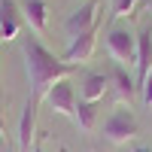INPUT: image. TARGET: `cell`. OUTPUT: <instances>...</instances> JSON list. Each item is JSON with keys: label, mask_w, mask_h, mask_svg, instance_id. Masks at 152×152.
<instances>
[{"label": "cell", "mask_w": 152, "mask_h": 152, "mask_svg": "<svg viewBox=\"0 0 152 152\" xmlns=\"http://www.w3.org/2000/svg\"><path fill=\"white\" fill-rule=\"evenodd\" d=\"M137 3L140 0H113V18H125V15H134Z\"/></svg>", "instance_id": "5bb4252c"}, {"label": "cell", "mask_w": 152, "mask_h": 152, "mask_svg": "<svg viewBox=\"0 0 152 152\" xmlns=\"http://www.w3.org/2000/svg\"><path fill=\"white\" fill-rule=\"evenodd\" d=\"M37 107H40V100L28 97V104L21 110V119H18V152H31L34 143H37Z\"/></svg>", "instance_id": "5b68a950"}, {"label": "cell", "mask_w": 152, "mask_h": 152, "mask_svg": "<svg viewBox=\"0 0 152 152\" xmlns=\"http://www.w3.org/2000/svg\"><path fill=\"white\" fill-rule=\"evenodd\" d=\"M110 82H113V88H116V100H119V104H131V100H134V94H137V79H131V73L125 70V67L113 64Z\"/></svg>", "instance_id": "30bf717a"}, {"label": "cell", "mask_w": 152, "mask_h": 152, "mask_svg": "<svg viewBox=\"0 0 152 152\" xmlns=\"http://www.w3.org/2000/svg\"><path fill=\"white\" fill-rule=\"evenodd\" d=\"M146 9H149V12H152V0H146Z\"/></svg>", "instance_id": "ffe728a7"}, {"label": "cell", "mask_w": 152, "mask_h": 152, "mask_svg": "<svg viewBox=\"0 0 152 152\" xmlns=\"http://www.w3.org/2000/svg\"><path fill=\"white\" fill-rule=\"evenodd\" d=\"M107 52L113 58V64L119 67H137V37L128 28H113L107 37Z\"/></svg>", "instance_id": "3957f363"}, {"label": "cell", "mask_w": 152, "mask_h": 152, "mask_svg": "<svg viewBox=\"0 0 152 152\" xmlns=\"http://www.w3.org/2000/svg\"><path fill=\"white\" fill-rule=\"evenodd\" d=\"M97 31H100V24L88 28L85 34H76L73 40H70L67 52H64V61H67V64L79 67V64H85V61L94 55V46H97Z\"/></svg>", "instance_id": "277c9868"}, {"label": "cell", "mask_w": 152, "mask_h": 152, "mask_svg": "<svg viewBox=\"0 0 152 152\" xmlns=\"http://www.w3.org/2000/svg\"><path fill=\"white\" fill-rule=\"evenodd\" d=\"M46 100H49V107H52L55 113H61V116L73 119V113H76V91H73L70 79L55 82V85L46 91Z\"/></svg>", "instance_id": "8992f818"}, {"label": "cell", "mask_w": 152, "mask_h": 152, "mask_svg": "<svg viewBox=\"0 0 152 152\" xmlns=\"http://www.w3.org/2000/svg\"><path fill=\"white\" fill-rule=\"evenodd\" d=\"M94 24H100V6L94 3V0H88L85 6H79V9L67 18L64 28H67L70 37H76V34H85L88 28H94Z\"/></svg>", "instance_id": "52a82bcc"}, {"label": "cell", "mask_w": 152, "mask_h": 152, "mask_svg": "<svg viewBox=\"0 0 152 152\" xmlns=\"http://www.w3.org/2000/svg\"><path fill=\"white\" fill-rule=\"evenodd\" d=\"M100 104H91V100H76V113H73V122H76V128L85 131V134H91L94 131V125H97V110Z\"/></svg>", "instance_id": "7c38bea8"}, {"label": "cell", "mask_w": 152, "mask_h": 152, "mask_svg": "<svg viewBox=\"0 0 152 152\" xmlns=\"http://www.w3.org/2000/svg\"><path fill=\"white\" fill-rule=\"evenodd\" d=\"M6 149V134H3V128H0V152Z\"/></svg>", "instance_id": "2e32d148"}, {"label": "cell", "mask_w": 152, "mask_h": 152, "mask_svg": "<svg viewBox=\"0 0 152 152\" xmlns=\"http://www.w3.org/2000/svg\"><path fill=\"white\" fill-rule=\"evenodd\" d=\"M134 152H152L149 146H134Z\"/></svg>", "instance_id": "ac0fdd59"}, {"label": "cell", "mask_w": 152, "mask_h": 152, "mask_svg": "<svg viewBox=\"0 0 152 152\" xmlns=\"http://www.w3.org/2000/svg\"><path fill=\"white\" fill-rule=\"evenodd\" d=\"M21 15L24 21L31 24V31L37 37L46 34V15H49V6L43 3V0H21Z\"/></svg>", "instance_id": "8fae6325"}, {"label": "cell", "mask_w": 152, "mask_h": 152, "mask_svg": "<svg viewBox=\"0 0 152 152\" xmlns=\"http://www.w3.org/2000/svg\"><path fill=\"white\" fill-rule=\"evenodd\" d=\"M31 152H43V143H40V140H37V143H34V149H31Z\"/></svg>", "instance_id": "e0dca14e"}, {"label": "cell", "mask_w": 152, "mask_h": 152, "mask_svg": "<svg viewBox=\"0 0 152 152\" xmlns=\"http://www.w3.org/2000/svg\"><path fill=\"white\" fill-rule=\"evenodd\" d=\"M18 31H21V18H18L15 0H0V43L15 40Z\"/></svg>", "instance_id": "ba28073f"}, {"label": "cell", "mask_w": 152, "mask_h": 152, "mask_svg": "<svg viewBox=\"0 0 152 152\" xmlns=\"http://www.w3.org/2000/svg\"><path fill=\"white\" fill-rule=\"evenodd\" d=\"M149 70H152V28L140 31V37H137V91L149 76Z\"/></svg>", "instance_id": "9c48e42d"}, {"label": "cell", "mask_w": 152, "mask_h": 152, "mask_svg": "<svg viewBox=\"0 0 152 152\" xmlns=\"http://www.w3.org/2000/svg\"><path fill=\"white\" fill-rule=\"evenodd\" d=\"M104 140L113 143V146H125L131 143L137 134H140V128H137V119L131 110H113V116L104 122Z\"/></svg>", "instance_id": "7a4b0ae2"}, {"label": "cell", "mask_w": 152, "mask_h": 152, "mask_svg": "<svg viewBox=\"0 0 152 152\" xmlns=\"http://www.w3.org/2000/svg\"><path fill=\"white\" fill-rule=\"evenodd\" d=\"M140 100H143V107H146V110L152 107V70H149V76H146L143 85H140Z\"/></svg>", "instance_id": "9a60e30c"}, {"label": "cell", "mask_w": 152, "mask_h": 152, "mask_svg": "<svg viewBox=\"0 0 152 152\" xmlns=\"http://www.w3.org/2000/svg\"><path fill=\"white\" fill-rule=\"evenodd\" d=\"M107 85H110V76H107V73H88L85 82H82V100L100 104L104 94H107Z\"/></svg>", "instance_id": "4fadbf2b"}, {"label": "cell", "mask_w": 152, "mask_h": 152, "mask_svg": "<svg viewBox=\"0 0 152 152\" xmlns=\"http://www.w3.org/2000/svg\"><path fill=\"white\" fill-rule=\"evenodd\" d=\"M0 128H3V107H0Z\"/></svg>", "instance_id": "d6986e66"}, {"label": "cell", "mask_w": 152, "mask_h": 152, "mask_svg": "<svg viewBox=\"0 0 152 152\" xmlns=\"http://www.w3.org/2000/svg\"><path fill=\"white\" fill-rule=\"evenodd\" d=\"M21 52H24V70H28V79H31V97L34 100H43L55 82L70 79L76 70L64 58H55V52H49L40 43V37H24Z\"/></svg>", "instance_id": "6da1fadb"}]
</instances>
